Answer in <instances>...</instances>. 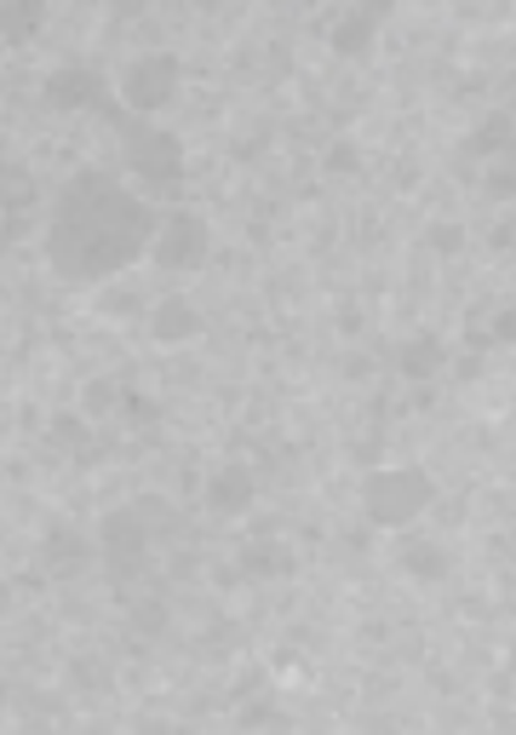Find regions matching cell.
I'll return each instance as SVG.
<instances>
[{"label": "cell", "mask_w": 516, "mask_h": 735, "mask_svg": "<svg viewBox=\"0 0 516 735\" xmlns=\"http://www.w3.org/2000/svg\"><path fill=\"white\" fill-rule=\"evenodd\" d=\"M195 333H201V316H195V305H184V299H166L155 311V340L179 345V340H195Z\"/></svg>", "instance_id": "7"}, {"label": "cell", "mask_w": 516, "mask_h": 735, "mask_svg": "<svg viewBox=\"0 0 516 735\" xmlns=\"http://www.w3.org/2000/svg\"><path fill=\"white\" fill-rule=\"evenodd\" d=\"M499 139H510V115H488V127L476 132V150H499Z\"/></svg>", "instance_id": "14"}, {"label": "cell", "mask_w": 516, "mask_h": 735, "mask_svg": "<svg viewBox=\"0 0 516 735\" xmlns=\"http://www.w3.org/2000/svg\"><path fill=\"white\" fill-rule=\"evenodd\" d=\"M34 18H41V7H18V12H0V29H7V36H29V29H34Z\"/></svg>", "instance_id": "15"}, {"label": "cell", "mask_w": 516, "mask_h": 735, "mask_svg": "<svg viewBox=\"0 0 516 735\" xmlns=\"http://www.w3.org/2000/svg\"><path fill=\"white\" fill-rule=\"evenodd\" d=\"M47 98L52 104H87V98H98V75L92 70H58L47 81Z\"/></svg>", "instance_id": "8"}, {"label": "cell", "mask_w": 516, "mask_h": 735, "mask_svg": "<svg viewBox=\"0 0 516 735\" xmlns=\"http://www.w3.org/2000/svg\"><path fill=\"white\" fill-rule=\"evenodd\" d=\"M436 483L425 472H413V465H396V472H373L367 477V517L373 523H407L413 512L431 506Z\"/></svg>", "instance_id": "1"}, {"label": "cell", "mask_w": 516, "mask_h": 735, "mask_svg": "<svg viewBox=\"0 0 516 735\" xmlns=\"http://www.w3.org/2000/svg\"><path fill=\"white\" fill-rule=\"evenodd\" d=\"M373 23H378L373 12H351V18L333 29V47H338V52H362V47L373 41Z\"/></svg>", "instance_id": "11"}, {"label": "cell", "mask_w": 516, "mask_h": 735, "mask_svg": "<svg viewBox=\"0 0 516 735\" xmlns=\"http://www.w3.org/2000/svg\"><path fill=\"white\" fill-rule=\"evenodd\" d=\"M402 570H407V575H425V581H442L447 563H442V552H436L431 541H407V546H402Z\"/></svg>", "instance_id": "10"}, {"label": "cell", "mask_w": 516, "mask_h": 735, "mask_svg": "<svg viewBox=\"0 0 516 735\" xmlns=\"http://www.w3.org/2000/svg\"><path fill=\"white\" fill-rule=\"evenodd\" d=\"M247 570H253V575H270V570L282 575V570H287V546H253V552H247Z\"/></svg>", "instance_id": "13"}, {"label": "cell", "mask_w": 516, "mask_h": 735, "mask_svg": "<svg viewBox=\"0 0 516 735\" xmlns=\"http://www.w3.org/2000/svg\"><path fill=\"white\" fill-rule=\"evenodd\" d=\"M132 161L144 167V173H155V179L179 173V150H172V139H144V144H132Z\"/></svg>", "instance_id": "9"}, {"label": "cell", "mask_w": 516, "mask_h": 735, "mask_svg": "<svg viewBox=\"0 0 516 735\" xmlns=\"http://www.w3.org/2000/svg\"><path fill=\"white\" fill-rule=\"evenodd\" d=\"M172 87H179V58H166V52H161V58H144V63H138V70L127 75V98H132L138 110L166 104Z\"/></svg>", "instance_id": "3"}, {"label": "cell", "mask_w": 516, "mask_h": 735, "mask_svg": "<svg viewBox=\"0 0 516 735\" xmlns=\"http://www.w3.org/2000/svg\"><path fill=\"white\" fill-rule=\"evenodd\" d=\"M206 500H213V512H247V500H253V477L241 472V465H224V472L213 477V489H206Z\"/></svg>", "instance_id": "6"}, {"label": "cell", "mask_w": 516, "mask_h": 735, "mask_svg": "<svg viewBox=\"0 0 516 735\" xmlns=\"http://www.w3.org/2000/svg\"><path fill=\"white\" fill-rule=\"evenodd\" d=\"M201 253H206V224L195 213H172L155 242V259L166 271H184V264H201Z\"/></svg>", "instance_id": "2"}, {"label": "cell", "mask_w": 516, "mask_h": 735, "mask_svg": "<svg viewBox=\"0 0 516 735\" xmlns=\"http://www.w3.org/2000/svg\"><path fill=\"white\" fill-rule=\"evenodd\" d=\"M98 546L110 552V557H138L144 552V523H138V512H115V517H103L98 523Z\"/></svg>", "instance_id": "4"}, {"label": "cell", "mask_w": 516, "mask_h": 735, "mask_svg": "<svg viewBox=\"0 0 516 735\" xmlns=\"http://www.w3.org/2000/svg\"><path fill=\"white\" fill-rule=\"evenodd\" d=\"M41 552H47V570L52 575H75L81 563L92 557V541H81V534H69V528H52Z\"/></svg>", "instance_id": "5"}, {"label": "cell", "mask_w": 516, "mask_h": 735, "mask_svg": "<svg viewBox=\"0 0 516 735\" xmlns=\"http://www.w3.org/2000/svg\"><path fill=\"white\" fill-rule=\"evenodd\" d=\"M436 362H442V345H436V340H419V345H407V351H402V368H407L413 380L436 374Z\"/></svg>", "instance_id": "12"}]
</instances>
